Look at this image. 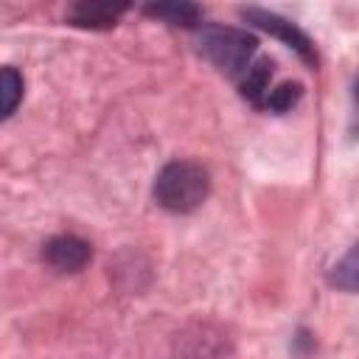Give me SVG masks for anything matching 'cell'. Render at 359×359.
Segmentation results:
<instances>
[{"mask_svg":"<svg viewBox=\"0 0 359 359\" xmlns=\"http://www.w3.org/2000/svg\"><path fill=\"white\" fill-rule=\"evenodd\" d=\"M210 194V177L199 163L174 160L163 165L154 180V199L160 208L171 213H191L196 210Z\"/></svg>","mask_w":359,"mask_h":359,"instance_id":"1","label":"cell"},{"mask_svg":"<svg viewBox=\"0 0 359 359\" xmlns=\"http://www.w3.org/2000/svg\"><path fill=\"white\" fill-rule=\"evenodd\" d=\"M202 53L224 73L241 76L258 50V39L238 31V28H222V25H208L202 31Z\"/></svg>","mask_w":359,"mask_h":359,"instance_id":"2","label":"cell"},{"mask_svg":"<svg viewBox=\"0 0 359 359\" xmlns=\"http://www.w3.org/2000/svg\"><path fill=\"white\" fill-rule=\"evenodd\" d=\"M42 258L56 272H79V269H84L90 264L93 250H90V244L84 238L65 233V236H53L50 241H45Z\"/></svg>","mask_w":359,"mask_h":359,"instance_id":"3","label":"cell"},{"mask_svg":"<svg viewBox=\"0 0 359 359\" xmlns=\"http://www.w3.org/2000/svg\"><path fill=\"white\" fill-rule=\"evenodd\" d=\"M244 20H250V22H255V25L272 31L275 36H280L283 42H289V48H294L303 59L314 62V48H311V42H309V36H306L297 25H292L289 20H283V17H278V14H269V11H261V8H247V11H244Z\"/></svg>","mask_w":359,"mask_h":359,"instance_id":"4","label":"cell"},{"mask_svg":"<svg viewBox=\"0 0 359 359\" xmlns=\"http://www.w3.org/2000/svg\"><path fill=\"white\" fill-rule=\"evenodd\" d=\"M269 81H272V62H269V59H258V62H252V65L238 76L241 95L250 98L255 107H261V101L266 98V93H269Z\"/></svg>","mask_w":359,"mask_h":359,"instance_id":"5","label":"cell"},{"mask_svg":"<svg viewBox=\"0 0 359 359\" xmlns=\"http://www.w3.org/2000/svg\"><path fill=\"white\" fill-rule=\"evenodd\" d=\"M126 11V6H109V3H79L70 11V20L84 28H109L118 22V14Z\"/></svg>","mask_w":359,"mask_h":359,"instance_id":"6","label":"cell"},{"mask_svg":"<svg viewBox=\"0 0 359 359\" xmlns=\"http://www.w3.org/2000/svg\"><path fill=\"white\" fill-rule=\"evenodd\" d=\"M22 93H25L22 76L14 67H0V121L8 118L11 112H17Z\"/></svg>","mask_w":359,"mask_h":359,"instance_id":"7","label":"cell"},{"mask_svg":"<svg viewBox=\"0 0 359 359\" xmlns=\"http://www.w3.org/2000/svg\"><path fill=\"white\" fill-rule=\"evenodd\" d=\"M143 11L149 17H157V20L171 22V25H194L202 17V8L199 6H191V3H160V6H146Z\"/></svg>","mask_w":359,"mask_h":359,"instance_id":"8","label":"cell"},{"mask_svg":"<svg viewBox=\"0 0 359 359\" xmlns=\"http://www.w3.org/2000/svg\"><path fill=\"white\" fill-rule=\"evenodd\" d=\"M300 84H294V81H286V84H278V87H269V93H266V98L261 101V107L264 109H272V112H286V109H292L297 101H300Z\"/></svg>","mask_w":359,"mask_h":359,"instance_id":"9","label":"cell"}]
</instances>
